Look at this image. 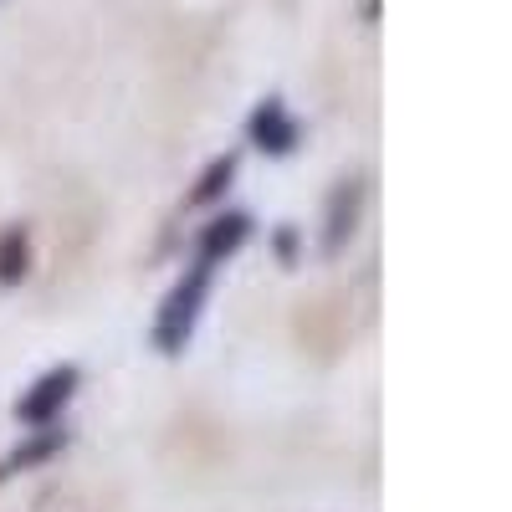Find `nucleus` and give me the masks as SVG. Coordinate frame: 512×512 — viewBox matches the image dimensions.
<instances>
[{"label":"nucleus","instance_id":"nucleus-2","mask_svg":"<svg viewBox=\"0 0 512 512\" xmlns=\"http://www.w3.org/2000/svg\"><path fill=\"white\" fill-rule=\"evenodd\" d=\"M72 384H77V369H52V374L41 379L31 395H21L16 415H21V420H31V425H47V420H52V415H57V410L67 405Z\"/></svg>","mask_w":512,"mask_h":512},{"label":"nucleus","instance_id":"nucleus-4","mask_svg":"<svg viewBox=\"0 0 512 512\" xmlns=\"http://www.w3.org/2000/svg\"><path fill=\"white\" fill-rule=\"evenodd\" d=\"M246 231H251V221H246V216H221L216 226L205 231V241H200V262L216 267L221 256H231V251L246 241Z\"/></svg>","mask_w":512,"mask_h":512},{"label":"nucleus","instance_id":"nucleus-6","mask_svg":"<svg viewBox=\"0 0 512 512\" xmlns=\"http://www.w3.org/2000/svg\"><path fill=\"white\" fill-rule=\"evenodd\" d=\"M231 175H236V159H216V164H210V175L200 180V190H195L190 200H195V205H200V200H216V195H221V185H226Z\"/></svg>","mask_w":512,"mask_h":512},{"label":"nucleus","instance_id":"nucleus-3","mask_svg":"<svg viewBox=\"0 0 512 512\" xmlns=\"http://www.w3.org/2000/svg\"><path fill=\"white\" fill-rule=\"evenodd\" d=\"M251 139L262 149H272V154H287L297 144V123L287 118V108L277 98H267L262 108H256V118H251Z\"/></svg>","mask_w":512,"mask_h":512},{"label":"nucleus","instance_id":"nucleus-5","mask_svg":"<svg viewBox=\"0 0 512 512\" xmlns=\"http://www.w3.org/2000/svg\"><path fill=\"white\" fill-rule=\"evenodd\" d=\"M21 272H26V236L6 231L0 236V282H21Z\"/></svg>","mask_w":512,"mask_h":512},{"label":"nucleus","instance_id":"nucleus-1","mask_svg":"<svg viewBox=\"0 0 512 512\" xmlns=\"http://www.w3.org/2000/svg\"><path fill=\"white\" fill-rule=\"evenodd\" d=\"M210 262H195L190 267V277L169 292V303H164V313H159V328H154V338H159V349L164 354H180L185 349V338L195 333V318H200V303H205V287H210Z\"/></svg>","mask_w":512,"mask_h":512}]
</instances>
